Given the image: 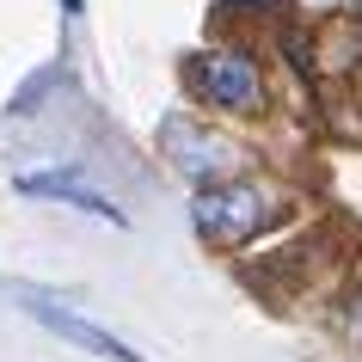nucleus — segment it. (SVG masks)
Listing matches in <instances>:
<instances>
[{"label":"nucleus","instance_id":"f03ea898","mask_svg":"<svg viewBox=\"0 0 362 362\" xmlns=\"http://www.w3.org/2000/svg\"><path fill=\"white\" fill-rule=\"evenodd\" d=\"M185 80L203 105H221V111H240V117L264 111V74L246 49H209L185 68Z\"/></svg>","mask_w":362,"mask_h":362},{"label":"nucleus","instance_id":"20e7f679","mask_svg":"<svg viewBox=\"0 0 362 362\" xmlns=\"http://www.w3.org/2000/svg\"><path fill=\"white\" fill-rule=\"evenodd\" d=\"M25 313L37 325H49L56 338H68L74 350H86V356H111V362H141V350H129V344L117 338V332H105V325H93V320H80V313H68V307H56L49 295H31L25 288Z\"/></svg>","mask_w":362,"mask_h":362},{"label":"nucleus","instance_id":"39448f33","mask_svg":"<svg viewBox=\"0 0 362 362\" xmlns=\"http://www.w3.org/2000/svg\"><path fill=\"white\" fill-rule=\"evenodd\" d=\"M19 191L25 197H62V203H74V209H86V215H98V221H111V228H123V209H117L105 191H93L80 172H19Z\"/></svg>","mask_w":362,"mask_h":362},{"label":"nucleus","instance_id":"423d86ee","mask_svg":"<svg viewBox=\"0 0 362 362\" xmlns=\"http://www.w3.org/2000/svg\"><path fill=\"white\" fill-rule=\"evenodd\" d=\"M56 80H62V68H43V74H31V80H25V93L13 98V105H6V111H13V117H31V111H37V98L49 93V86H56Z\"/></svg>","mask_w":362,"mask_h":362},{"label":"nucleus","instance_id":"7ed1b4c3","mask_svg":"<svg viewBox=\"0 0 362 362\" xmlns=\"http://www.w3.org/2000/svg\"><path fill=\"white\" fill-rule=\"evenodd\" d=\"M160 148H166V160L185 172V178H197V185H221V178L240 172V148H233L228 135L191 123V117H166V123H160Z\"/></svg>","mask_w":362,"mask_h":362},{"label":"nucleus","instance_id":"f257e3e1","mask_svg":"<svg viewBox=\"0 0 362 362\" xmlns=\"http://www.w3.org/2000/svg\"><path fill=\"white\" fill-rule=\"evenodd\" d=\"M276 215H283V203H276V191L258 185V178L203 185L197 203H191V221H197V233H203L209 246H246V240H258Z\"/></svg>","mask_w":362,"mask_h":362}]
</instances>
